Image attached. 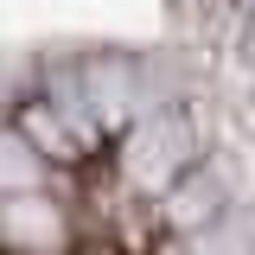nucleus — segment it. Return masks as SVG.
Listing matches in <instances>:
<instances>
[{
	"instance_id": "obj_1",
	"label": "nucleus",
	"mask_w": 255,
	"mask_h": 255,
	"mask_svg": "<svg viewBox=\"0 0 255 255\" xmlns=\"http://www.w3.org/2000/svg\"><path fill=\"white\" fill-rule=\"evenodd\" d=\"M249 6H255V0H249Z\"/></svg>"
}]
</instances>
